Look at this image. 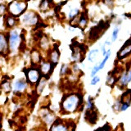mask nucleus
I'll return each mask as SVG.
<instances>
[{"mask_svg":"<svg viewBox=\"0 0 131 131\" xmlns=\"http://www.w3.org/2000/svg\"><path fill=\"white\" fill-rule=\"evenodd\" d=\"M84 107V95L80 92L64 94L60 102V112L62 115L73 114Z\"/></svg>","mask_w":131,"mask_h":131,"instance_id":"1","label":"nucleus"},{"mask_svg":"<svg viewBox=\"0 0 131 131\" xmlns=\"http://www.w3.org/2000/svg\"><path fill=\"white\" fill-rule=\"evenodd\" d=\"M7 35L8 42V55L15 56L20 51H22L25 35L21 31V29L19 27L12 29L7 32Z\"/></svg>","mask_w":131,"mask_h":131,"instance_id":"2","label":"nucleus"},{"mask_svg":"<svg viewBox=\"0 0 131 131\" xmlns=\"http://www.w3.org/2000/svg\"><path fill=\"white\" fill-rule=\"evenodd\" d=\"M27 0H12L7 4V14L19 18L25 12L27 11Z\"/></svg>","mask_w":131,"mask_h":131,"instance_id":"3","label":"nucleus"},{"mask_svg":"<svg viewBox=\"0 0 131 131\" xmlns=\"http://www.w3.org/2000/svg\"><path fill=\"white\" fill-rule=\"evenodd\" d=\"M19 23L24 27H34L41 22L39 15L32 10H27L20 16Z\"/></svg>","mask_w":131,"mask_h":131,"instance_id":"4","label":"nucleus"},{"mask_svg":"<svg viewBox=\"0 0 131 131\" xmlns=\"http://www.w3.org/2000/svg\"><path fill=\"white\" fill-rule=\"evenodd\" d=\"M23 73L26 80L30 85H35L42 77L39 67L31 66L30 67H26L23 70Z\"/></svg>","mask_w":131,"mask_h":131,"instance_id":"5","label":"nucleus"},{"mask_svg":"<svg viewBox=\"0 0 131 131\" xmlns=\"http://www.w3.org/2000/svg\"><path fill=\"white\" fill-rule=\"evenodd\" d=\"M76 46L73 44L71 46V60L72 62L75 63H80L84 60L86 51H87V47L84 45H81L80 43H76Z\"/></svg>","mask_w":131,"mask_h":131,"instance_id":"6","label":"nucleus"},{"mask_svg":"<svg viewBox=\"0 0 131 131\" xmlns=\"http://www.w3.org/2000/svg\"><path fill=\"white\" fill-rule=\"evenodd\" d=\"M39 115L43 124L48 127H50L57 119L55 113L48 109L47 106H42L39 112Z\"/></svg>","mask_w":131,"mask_h":131,"instance_id":"7","label":"nucleus"},{"mask_svg":"<svg viewBox=\"0 0 131 131\" xmlns=\"http://www.w3.org/2000/svg\"><path fill=\"white\" fill-rule=\"evenodd\" d=\"M29 86V83L26 80V78H18V79H15L12 82V92H13L16 95L20 96L26 91Z\"/></svg>","mask_w":131,"mask_h":131,"instance_id":"8","label":"nucleus"},{"mask_svg":"<svg viewBox=\"0 0 131 131\" xmlns=\"http://www.w3.org/2000/svg\"><path fill=\"white\" fill-rule=\"evenodd\" d=\"M75 125L74 123H69L62 119L57 118L54 123L49 127V131H71Z\"/></svg>","mask_w":131,"mask_h":131,"instance_id":"9","label":"nucleus"},{"mask_svg":"<svg viewBox=\"0 0 131 131\" xmlns=\"http://www.w3.org/2000/svg\"><path fill=\"white\" fill-rule=\"evenodd\" d=\"M130 82H131V65L128 66V67H126L125 71H122V73L119 75L116 84L119 88L122 89L127 87V85H128Z\"/></svg>","mask_w":131,"mask_h":131,"instance_id":"10","label":"nucleus"},{"mask_svg":"<svg viewBox=\"0 0 131 131\" xmlns=\"http://www.w3.org/2000/svg\"><path fill=\"white\" fill-rule=\"evenodd\" d=\"M39 68L42 76L48 80V78L51 76L53 71H54L55 67L47 58H43L39 65Z\"/></svg>","mask_w":131,"mask_h":131,"instance_id":"11","label":"nucleus"},{"mask_svg":"<svg viewBox=\"0 0 131 131\" xmlns=\"http://www.w3.org/2000/svg\"><path fill=\"white\" fill-rule=\"evenodd\" d=\"M47 54H48L47 59L56 67L57 66V64H58V62H59L60 56H61L58 46H57V44H54L51 48L50 50L47 52Z\"/></svg>","mask_w":131,"mask_h":131,"instance_id":"12","label":"nucleus"},{"mask_svg":"<svg viewBox=\"0 0 131 131\" xmlns=\"http://www.w3.org/2000/svg\"><path fill=\"white\" fill-rule=\"evenodd\" d=\"M19 25V19L17 17H15V16H11L7 13L3 16V26L7 30H10L12 29H14L17 27Z\"/></svg>","mask_w":131,"mask_h":131,"instance_id":"13","label":"nucleus"},{"mask_svg":"<svg viewBox=\"0 0 131 131\" xmlns=\"http://www.w3.org/2000/svg\"><path fill=\"white\" fill-rule=\"evenodd\" d=\"M131 54V38L127 40L117 53L118 60H122Z\"/></svg>","mask_w":131,"mask_h":131,"instance_id":"14","label":"nucleus"},{"mask_svg":"<svg viewBox=\"0 0 131 131\" xmlns=\"http://www.w3.org/2000/svg\"><path fill=\"white\" fill-rule=\"evenodd\" d=\"M30 58L31 61V65L33 67H39V63L41 62V61L43 60V57H42L41 51L39 49L35 48L32 49L30 53Z\"/></svg>","mask_w":131,"mask_h":131,"instance_id":"15","label":"nucleus"},{"mask_svg":"<svg viewBox=\"0 0 131 131\" xmlns=\"http://www.w3.org/2000/svg\"><path fill=\"white\" fill-rule=\"evenodd\" d=\"M0 55H8L7 35L4 32H0Z\"/></svg>","mask_w":131,"mask_h":131,"instance_id":"16","label":"nucleus"},{"mask_svg":"<svg viewBox=\"0 0 131 131\" xmlns=\"http://www.w3.org/2000/svg\"><path fill=\"white\" fill-rule=\"evenodd\" d=\"M50 46V40H49L48 37L47 35H43L41 38L39 39V49L40 51H43L48 52L51 49Z\"/></svg>","mask_w":131,"mask_h":131,"instance_id":"17","label":"nucleus"},{"mask_svg":"<svg viewBox=\"0 0 131 131\" xmlns=\"http://www.w3.org/2000/svg\"><path fill=\"white\" fill-rule=\"evenodd\" d=\"M85 120L87 121L89 124L94 125L97 123V112H96L95 109L93 110H86L85 111V115H84Z\"/></svg>","mask_w":131,"mask_h":131,"instance_id":"18","label":"nucleus"},{"mask_svg":"<svg viewBox=\"0 0 131 131\" xmlns=\"http://www.w3.org/2000/svg\"><path fill=\"white\" fill-rule=\"evenodd\" d=\"M54 7L53 0H41L39 5V9L41 12H47Z\"/></svg>","mask_w":131,"mask_h":131,"instance_id":"19","label":"nucleus"},{"mask_svg":"<svg viewBox=\"0 0 131 131\" xmlns=\"http://www.w3.org/2000/svg\"><path fill=\"white\" fill-rule=\"evenodd\" d=\"M89 23V17H88V14L86 12H83L80 14V17H79V21H78L77 27L80 28L81 30H84V29L87 27Z\"/></svg>","mask_w":131,"mask_h":131,"instance_id":"20","label":"nucleus"},{"mask_svg":"<svg viewBox=\"0 0 131 131\" xmlns=\"http://www.w3.org/2000/svg\"><path fill=\"white\" fill-rule=\"evenodd\" d=\"M0 88H1L2 92L5 94H8L12 91V82L9 78H7V79H2L1 82H0Z\"/></svg>","mask_w":131,"mask_h":131,"instance_id":"21","label":"nucleus"},{"mask_svg":"<svg viewBox=\"0 0 131 131\" xmlns=\"http://www.w3.org/2000/svg\"><path fill=\"white\" fill-rule=\"evenodd\" d=\"M47 81H48V79L42 76L40 78V80L38 81V83L35 84V93L37 95H40V94L43 93V91L47 85Z\"/></svg>","mask_w":131,"mask_h":131,"instance_id":"22","label":"nucleus"},{"mask_svg":"<svg viewBox=\"0 0 131 131\" xmlns=\"http://www.w3.org/2000/svg\"><path fill=\"white\" fill-rule=\"evenodd\" d=\"M71 72V69L68 64L63 63L61 66L60 71H59V75L61 77H67Z\"/></svg>","mask_w":131,"mask_h":131,"instance_id":"23","label":"nucleus"},{"mask_svg":"<svg viewBox=\"0 0 131 131\" xmlns=\"http://www.w3.org/2000/svg\"><path fill=\"white\" fill-rule=\"evenodd\" d=\"M120 99L121 103L125 102V103H129L131 105V89H127L125 93H123Z\"/></svg>","mask_w":131,"mask_h":131,"instance_id":"24","label":"nucleus"},{"mask_svg":"<svg viewBox=\"0 0 131 131\" xmlns=\"http://www.w3.org/2000/svg\"><path fill=\"white\" fill-rule=\"evenodd\" d=\"M118 81V77L116 75H113L112 73H109L107 77H106V84L111 87H113L115 84H116Z\"/></svg>","mask_w":131,"mask_h":131,"instance_id":"25","label":"nucleus"},{"mask_svg":"<svg viewBox=\"0 0 131 131\" xmlns=\"http://www.w3.org/2000/svg\"><path fill=\"white\" fill-rule=\"evenodd\" d=\"M111 54H112V50H111V49H107V53H106V55L104 57V58L97 64V67H98V69H99V71H101V70H102L105 67V65L106 62H107L108 59L110 58Z\"/></svg>","mask_w":131,"mask_h":131,"instance_id":"26","label":"nucleus"},{"mask_svg":"<svg viewBox=\"0 0 131 131\" xmlns=\"http://www.w3.org/2000/svg\"><path fill=\"white\" fill-rule=\"evenodd\" d=\"M80 14V11L79 10V8H71L67 13V19L70 21V20H71L72 19L76 17Z\"/></svg>","mask_w":131,"mask_h":131,"instance_id":"27","label":"nucleus"},{"mask_svg":"<svg viewBox=\"0 0 131 131\" xmlns=\"http://www.w3.org/2000/svg\"><path fill=\"white\" fill-rule=\"evenodd\" d=\"M98 55V49L97 48H93L92 49L91 51L89 52V55H88V61H89V62H94V61H96V58L97 57Z\"/></svg>","mask_w":131,"mask_h":131,"instance_id":"28","label":"nucleus"},{"mask_svg":"<svg viewBox=\"0 0 131 131\" xmlns=\"http://www.w3.org/2000/svg\"><path fill=\"white\" fill-rule=\"evenodd\" d=\"M85 108H86V110H93V109L95 108V106H94L93 98L91 96H89L87 99H86Z\"/></svg>","mask_w":131,"mask_h":131,"instance_id":"29","label":"nucleus"},{"mask_svg":"<svg viewBox=\"0 0 131 131\" xmlns=\"http://www.w3.org/2000/svg\"><path fill=\"white\" fill-rule=\"evenodd\" d=\"M120 30H121V27L119 26H116L114 28V30H113V31L112 33V39H111V42H112V43L115 42V41L117 39Z\"/></svg>","mask_w":131,"mask_h":131,"instance_id":"30","label":"nucleus"},{"mask_svg":"<svg viewBox=\"0 0 131 131\" xmlns=\"http://www.w3.org/2000/svg\"><path fill=\"white\" fill-rule=\"evenodd\" d=\"M7 13V4L0 3V18L3 17Z\"/></svg>","mask_w":131,"mask_h":131,"instance_id":"31","label":"nucleus"},{"mask_svg":"<svg viewBox=\"0 0 131 131\" xmlns=\"http://www.w3.org/2000/svg\"><path fill=\"white\" fill-rule=\"evenodd\" d=\"M121 106V99H117L116 102H115V103L113 104L112 108H113V110H114V111H116V112H120Z\"/></svg>","mask_w":131,"mask_h":131,"instance_id":"32","label":"nucleus"},{"mask_svg":"<svg viewBox=\"0 0 131 131\" xmlns=\"http://www.w3.org/2000/svg\"><path fill=\"white\" fill-rule=\"evenodd\" d=\"M100 82V77L99 76H93L92 77V79H91V81H90V84L94 86V85H96L97 84H98Z\"/></svg>","mask_w":131,"mask_h":131,"instance_id":"33","label":"nucleus"},{"mask_svg":"<svg viewBox=\"0 0 131 131\" xmlns=\"http://www.w3.org/2000/svg\"><path fill=\"white\" fill-rule=\"evenodd\" d=\"M98 71H99V69H98L97 64L96 66H94V67H93L92 71H91V73H90V76H91V78L93 77V76H95Z\"/></svg>","mask_w":131,"mask_h":131,"instance_id":"34","label":"nucleus"},{"mask_svg":"<svg viewBox=\"0 0 131 131\" xmlns=\"http://www.w3.org/2000/svg\"><path fill=\"white\" fill-rule=\"evenodd\" d=\"M130 106V104L129 103H125V102H123L121 103V109H120V112H125L127 109Z\"/></svg>","mask_w":131,"mask_h":131,"instance_id":"35","label":"nucleus"},{"mask_svg":"<svg viewBox=\"0 0 131 131\" xmlns=\"http://www.w3.org/2000/svg\"><path fill=\"white\" fill-rule=\"evenodd\" d=\"M6 59H7L6 55H0V67H2L5 64Z\"/></svg>","mask_w":131,"mask_h":131,"instance_id":"36","label":"nucleus"},{"mask_svg":"<svg viewBox=\"0 0 131 131\" xmlns=\"http://www.w3.org/2000/svg\"><path fill=\"white\" fill-rule=\"evenodd\" d=\"M99 129L100 131H112V129H111V127L108 124H106L104 126H102Z\"/></svg>","mask_w":131,"mask_h":131,"instance_id":"37","label":"nucleus"},{"mask_svg":"<svg viewBox=\"0 0 131 131\" xmlns=\"http://www.w3.org/2000/svg\"><path fill=\"white\" fill-rule=\"evenodd\" d=\"M101 49H102V56L105 57L106 55V53H107V50L106 49V46L103 44L101 46Z\"/></svg>","mask_w":131,"mask_h":131,"instance_id":"38","label":"nucleus"},{"mask_svg":"<svg viewBox=\"0 0 131 131\" xmlns=\"http://www.w3.org/2000/svg\"><path fill=\"white\" fill-rule=\"evenodd\" d=\"M1 123H2V116L0 114V127H1Z\"/></svg>","mask_w":131,"mask_h":131,"instance_id":"39","label":"nucleus"},{"mask_svg":"<svg viewBox=\"0 0 131 131\" xmlns=\"http://www.w3.org/2000/svg\"><path fill=\"white\" fill-rule=\"evenodd\" d=\"M1 93H2V90H1V88H0V95H1Z\"/></svg>","mask_w":131,"mask_h":131,"instance_id":"40","label":"nucleus"},{"mask_svg":"<svg viewBox=\"0 0 131 131\" xmlns=\"http://www.w3.org/2000/svg\"><path fill=\"white\" fill-rule=\"evenodd\" d=\"M29 131H36L35 129H31V130H29Z\"/></svg>","mask_w":131,"mask_h":131,"instance_id":"41","label":"nucleus"},{"mask_svg":"<svg viewBox=\"0 0 131 131\" xmlns=\"http://www.w3.org/2000/svg\"><path fill=\"white\" fill-rule=\"evenodd\" d=\"M95 131H100V129H97V130H95Z\"/></svg>","mask_w":131,"mask_h":131,"instance_id":"42","label":"nucleus"},{"mask_svg":"<svg viewBox=\"0 0 131 131\" xmlns=\"http://www.w3.org/2000/svg\"><path fill=\"white\" fill-rule=\"evenodd\" d=\"M16 131H21V130H16Z\"/></svg>","mask_w":131,"mask_h":131,"instance_id":"43","label":"nucleus"}]
</instances>
